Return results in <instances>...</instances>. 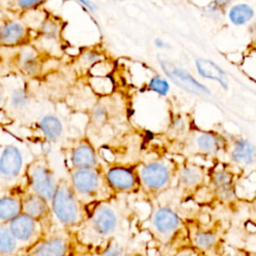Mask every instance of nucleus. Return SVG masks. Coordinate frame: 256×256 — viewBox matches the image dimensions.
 <instances>
[{
  "mask_svg": "<svg viewBox=\"0 0 256 256\" xmlns=\"http://www.w3.org/2000/svg\"><path fill=\"white\" fill-rule=\"evenodd\" d=\"M34 29L20 17H5L0 22V48L16 49L33 42Z\"/></svg>",
  "mask_w": 256,
  "mask_h": 256,
  "instance_id": "nucleus-17",
  "label": "nucleus"
},
{
  "mask_svg": "<svg viewBox=\"0 0 256 256\" xmlns=\"http://www.w3.org/2000/svg\"><path fill=\"white\" fill-rule=\"evenodd\" d=\"M23 189L0 191V223L8 224L21 213V193Z\"/></svg>",
  "mask_w": 256,
  "mask_h": 256,
  "instance_id": "nucleus-25",
  "label": "nucleus"
},
{
  "mask_svg": "<svg viewBox=\"0 0 256 256\" xmlns=\"http://www.w3.org/2000/svg\"><path fill=\"white\" fill-rule=\"evenodd\" d=\"M207 171L208 169L196 162L179 163L174 189L184 203L194 200L203 189L207 180Z\"/></svg>",
  "mask_w": 256,
  "mask_h": 256,
  "instance_id": "nucleus-14",
  "label": "nucleus"
},
{
  "mask_svg": "<svg viewBox=\"0 0 256 256\" xmlns=\"http://www.w3.org/2000/svg\"><path fill=\"white\" fill-rule=\"evenodd\" d=\"M8 226L13 237L24 251L37 242L46 230L41 222L23 213L12 219Z\"/></svg>",
  "mask_w": 256,
  "mask_h": 256,
  "instance_id": "nucleus-20",
  "label": "nucleus"
},
{
  "mask_svg": "<svg viewBox=\"0 0 256 256\" xmlns=\"http://www.w3.org/2000/svg\"><path fill=\"white\" fill-rule=\"evenodd\" d=\"M49 0H3L0 9L15 17H23L26 14L39 10Z\"/></svg>",
  "mask_w": 256,
  "mask_h": 256,
  "instance_id": "nucleus-27",
  "label": "nucleus"
},
{
  "mask_svg": "<svg viewBox=\"0 0 256 256\" xmlns=\"http://www.w3.org/2000/svg\"><path fill=\"white\" fill-rule=\"evenodd\" d=\"M5 105V89L2 81L0 80V112L4 110Z\"/></svg>",
  "mask_w": 256,
  "mask_h": 256,
  "instance_id": "nucleus-37",
  "label": "nucleus"
},
{
  "mask_svg": "<svg viewBox=\"0 0 256 256\" xmlns=\"http://www.w3.org/2000/svg\"><path fill=\"white\" fill-rule=\"evenodd\" d=\"M2 1H3V0H0V6H1V3H2Z\"/></svg>",
  "mask_w": 256,
  "mask_h": 256,
  "instance_id": "nucleus-42",
  "label": "nucleus"
},
{
  "mask_svg": "<svg viewBox=\"0 0 256 256\" xmlns=\"http://www.w3.org/2000/svg\"><path fill=\"white\" fill-rule=\"evenodd\" d=\"M24 252L13 237L8 224L0 223V256H24Z\"/></svg>",
  "mask_w": 256,
  "mask_h": 256,
  "instance_id": "nucleus-28",
  "label": "nucleus"
},
{
  "mask_svg": "<svg viewBox=\"0 0 256 256\" xmlns=\"http://www.w3.org/2000/svg\"><path fill=\"white\" fill-rule=\"evenodd\" d=\"M179 164L167 158H154L137 165L140 195L146 200L157 198L175 185Z\"/></svg>",
  "mask_w": 256,
  "mask_h": 256,
  "instance_id": "nucleus-5",
  "label": "nucleus"
},
{
  "mask_svg": "<svg viewBox=\"0 0 256 256\" xmlns=\"http://www.w3.org/2000/svg\"><path fill=\"white\" fill-rule=\"evenodd\" d=\"M227 140L214 131H199L192 140L191 153L202 157H217L226 152Z\"/></svg>",
  "mask_w": 256,
  "mask_h": 256,
  "instance_id": "nucleus-21",
  "label": "nucleus"
},
{
  "mask_svg": "<svg viewBox=\"0 0 256 256\" xmlns=\"http://www.w3.org/2000/svg\"><path fill=\"white\" fill-rule=\"evenodd\" d=\"M129 198L127 195H115L90 208L85 220L71 231L73 250L99 249L115 236L133 228L135 213Z\"/></svg>",
  "mask_w": 256,
  "mask_h": 256,
  "instance_id": "nucleus-1",
  "label": "nucleus"
},
{
  "mask_svg": "<svg viewBox=\"0 0 256 256\" xmlns=\"http://www.w3.org/2000/svg\"><path fill=\"white\" fill-rule=\"evenodd\" d=\"M105 179L115 195H137L140 193L137 165L110 164L103 168Z\"/></svg>",
  "mask_w": 256,
  "mask_h": 256,
  "instance_id": "nucleus-15",
  "label": "nucleus"
},
{
  "mask_svg": "<svg viewBox=\"0 0 256 256\" xmlns=\"http://www.w3.org/2000/svg\"><path fill=\"white\" fill-rule=\"evenodd\" d=\"M242 253H243V250H237L234 254H228V253L226 252V250H225V251H223L222 253L217 254V255H214V256H242Z\"/></svg>",
  "mask_w": 256,
  "mask_h": 256,
  "instance_id": "nucleus-39",
  "label": "nucleus"
},
{
  "mask_svg": "<svg viewBox=\"0 0 256 256\" xmlns=\"http://www.w3.org/2000/svg\"><path fill=\"white\" fill-rule=\"evenodd\" d=\"M50 207L54 222L69 231L78 227L89 213L76 197L67 176L60 178Z\"/></svg>",
  "mask_w": 256,
  "mask_h": 256,
  "instance_id": "nucleus-7",
  "label": "nucleus"
},
{
  "mask_svg": "<svg viewBox=\"0 0 256 256\" xmlns=\"http://www.w3.org/2000/svg\"><path fill=\"white\" fill-rule=\"evenodd\" d=\"M158 62L167 78L177 87L198 96L211 95L210 89L199 82L187 69L166 59L165 57H159Z\"/></svg>",
  "mask_w": 256,
  "mask_h": 256,
  "instance_id": "nucleus-19",
  "label": "nucleus"
},
{
  "mask_svg": "<svg viewBox=\"0 0 256 256\" xmlns=\"http://www.w3.org/2000/svg\"><path fill=\"white\" fill-rule=\"evenodd\" d=\"M231 1H232V0H212V2H213L214 4H216L217 6L221 7L222 9L226 8V7L231 3Z\"/></svg>",
  "mask_w": 256,
  "mask_h": 256,
  "instance_id": "nucleus-38",
  "label": "nucleus"
},
{
  "mask_svg": "<svg viewBox=\"0 0 256 256\" xmlns=\"http://www.w3.org/2000/svg\"><path fill=\"white\" fill-rule=\"evenodd\" d=\"M242 256H256V253H254V252H247V251L243 250Z\"/></svg>",
  "mask_w": 256,
  "mask_h": 256,
  "instance_id": "nucleus-40",
  "label": "nucleus"
},
{
  "mask_svg": "<svg viewBox=\"0 0 256 256\" xmlns=\"http://www.w3.org/2000/svg\"><path fill=\"white\" fill-rule=\"evenodd\" d=\"M5 89V105L3 112L13 119L28 117L35 104V96L27 79L13 73L11 76L1 77Z\"/></svg>",
  "mask_w": 256,
  "mask_h": 256,
  "instance_id": "nucleus-10",
  "label": "nucleus"
},
{
  "mask_svg": "<svg viewBox=\"0 0 256 256\" xmlns=\"http://www.w3.org/2000/svg\"><path fill=\"white\" fill-rule=\"evenodd\" d=\"M210 206L231 207L238 201L236 191V172L229 164L215 163L207 171L203 189L194 199Z\"/></svg>",
  "mask_w": 256,
  "mask_h": 256,
  "instance_id": "nucleus-4",
  "label": "nucleus"
},
{
  "mask_svg": "<svg viewBox=\"0 0 256 256\" xmlns=\"http://www.w3.org/2000/svg\"><path fill=\"white\" fill-rule=\"evenodd\" d=\"M189 245L204 256H214L225 251L224 228L220 220L202 221L190 216L187 219Z\"/></svg>",
  "mask_w": 256,
  "mask_h": 256,
  "instance_id": "nucleus-8",
  "label": "nucleus"
},
{
  "mask_svg": "<svg viewBox=\"0 0 256 256\" xmlns=\"http://www.w3.org/2000/svg\"><path fill=\"white\" fill-rule=\"evenodd\" d=\"M197 73L204 79L217 82L224 90L228 89V80L225 71L215 62L205 58L194 60Z\"/></svg>",
  "mask_w": 256,
  "mask_h": 256,
  "instance_id": "nucleus-26",
  "label": "nucleus"
},
{
  "mask_svg": "<svg viewBox=\"0 0 256 256\" xmlns=\"http://www.w3.org/2000/svg\"><path fill=\"white\" fill-rule=\"evenodd\" d=\"M103 168H80L67 171L68 180L76 197L87 209L115 196L105 179Z\"/></svg>",
  "mask_w": 256,
  "mask_h": 256,
  "instance_id": "nucleus-6",
  "label": "nucleus"
},
{
  "mask_svg": "<svg viewBox=\"0 0 256 256\" xmlns=\"http://www.w3.org/2000/svg\"><path fill=\"white\" fill-rule=\"evenodd\" d=\"M35 125L41 141L56 145L63 139L65 133L64 122L56 113L46 112L40 115Z\"/></svg>",
  "mask_w": 256,
  "mask_h": 256,
  "instance_id": "nucleus-24",
  "label": "nucleus"
},
{
  "mask_svg": "<svg viewBox=\"0 0 256 256\" xmlns=\"http://www.w3.org/2000/svg\"><path fill=\"white\" fill-rule=\"evenodd\" d=\"M64 166L66 172L70 169L103 168L100 156L93 144L86 138L74 141L64 154Z\"/></svg>",
  "mask_w": 256,
  "mask_h": 256,
  "instance_id": "nucleus-18",
  "label": "nucleus"
},
{
  "mask_svg": "<svg viewBox=\"0 0 256 256\" xmlns=\"http://www.w3.org/2000/svg\"><path fill=\"white\" fill-rule=\"evenodd\" d=\"M146 89L158 96H166L170 91V82L161 75H153L146 84Z\"/></svg>",
  "mask_w": 256,
  "mask_h": 256,
  "instance_id": "nucleus-31",
  "label": "nucleus"
},
{
  "mask_svg": "<svg viewBox=\"0 0 256 256\" xmlns=\"http://www.w3.org/2000/svg\"><path fill=\"white\" fill-rule=\"evenodd\" d=\"M72 251H73V250H72ZM67 256H73V255H72V252H71L69 255H67Z\"/></svg>",
  "mask_w": 256,
  "mask_h": 256,
  "instance_id": "nucleus-41",
  "label": "nucleus"
},
{
  "mask_svg": "<svg viewBox=\"0 0 256 256\" xmlns=\"http://www.w3.org/2000/svg\"><path fill=\"white\" fill-rule=\"evenodd\" d=\"M223 10L224 9L217 6L213 2H210L203 7L204 14L213 20H219L223 15Z\"/></svg>",
  "mask_w": 256,
  "mask_h": 256,
  "instance_id": "nucleus-33",
  "label": "nucleus"
},
{
  "mask_svg": "<svg viewBox=\"0 0 256 256\" xmlns=\"http://www.w3.org/2000/svg\"><path fill=\"white\" fill-rule=\"evenodd\" d=\"M21 213L38 220L46 229L54 223L50 203L24 189L21 193Z\"/></svg>",
  "mask_w": 256,
  "mask_h": 256,
  "instance_id": "nucleus-22",
  "label": "nucleus"
},
{
  "mask_svg": "<svg viewBox=\"0 0 256 256\" xmlns=\"http://www.w3.org/2000/svg\"><path fill=\"white\" fill-rule=\"evenodd\" d=\"M104 60V55L101 51L96 49H87L83 51L77 61L81 69H91L93 66Z\"/></svg>",
  "mask_w": 256,
  "mask_h": 256,
  "instance_id": "nucleus-30",
  "label": "nucleus"
},
{
  "mask_svg": "<svg viewBox=\"0 0 256 256\" xmlns=\"http://www.w3.org/2000/svg\"><path fill=\"white\" fill-rule=\"evenodd\" d=\"M14 52L10 58V64L15 74L30 80L42 75L47 56L36 49L32 44L12 49Z\"/></svg>",
  "mask_w": 256,
  "mask_h": 256,
  "instance_id": "nucleus-16",
  "label": "nucleus"
},
{
  "mask_svg": "<svg viewBox=\"0 0 256 256\" xmlns=\"http://www.w3.org/2000/svg\"><path fill=\"white\" fill-rule=\"evenodd\" d=\"M35 156L24 139L0 127V191L24 189L26 170Z\"/></svg>",
  "mask_w": 256,
  "mask_h": 256,
  "instance_id": "nucleus-3",
  "label": "nucleus"
},
{
  "mask_svg": "<svg viewBox=\"0 0 256 256\" xmlns=\"http://www.w3.org/2000/svg\"><path fill=\"white\" fill-rule=\"evenodd\" d=\"M150 211L139 224V230L148 234L159 256H172L178 249L189 245L188 215L184 203L174 187L157 198L147 201Z\"/></svg>",
  "mask_w": 256,
  "mask_h": 256,
  "instance_id": "nucleus-2",
  "label": "nucleus"
},
{
  "mask_svg": "<svg viewBox=\"0 0 256 256\" xmlns=\"http://www.w3.org/2000/svg\"><path fill=\"white\" fill-rule=\"evenodd\" d=\"M61 176L56 172L51 162L38 154L27 167L24 190L34 193L47 202H51Z\"/></svg>",
  "mask_w": 256,
  "mask_h": 256,
  "instance_id": "nucleus-9",
  "label": "nucleus"
},
{
  "mask_svg": "<svg viewBox=\"0 0 256 256\" xmlns=\"http://www.w3.org/2000/svg\"><path fill=\"white\" fill-rule=\"evenodd\" d=\"M64 20L56 14L45 12L34 30L32 45L47 57L61 54L64 43Z\"/></svg>",
  "mask_w": 256,
  "mask_h": 256,
  "instance_id": "nucleus-11",
  "label": "nucleus"
},
{
  "mask_svg": "<svg viewBox=\"0 0 256 256\" xmlns=\"http://www.w3.org/2000/svg\"><path fill=\"white\" fill-rule=\"evenodd\" d=\"M154 45L156 48L158 49H167V48H170V45L164 41L162 38H155L154 39Z\"/></svg>",
  "mask_w": 256,
  "mask_h": 256,
  "instance_id": "nucleus-36",
  "label": "nucleus"
},
{
  "mask_svg": "<svg viewBox=\"0 0 256 256\" xmlns=\"http://www.w3.org/2000/svg\"><path fill=\"white\" fill-rule=\"evenodd\" d=\"M73 247L71 231L54 222L37 242L25 250L24 256H67L72 252Z\"/></svg>",
  "mask_w": 256,
  "mask_h": 256,
  "instance_id": "nucleus-13",
  "label": "nucleus"
},
{
  "mask_svg": "<svg viewBox=\"0 0 256 256\" xmlns=\"http://www.w3.org/2000/svg\"><path fill=\"white\" fill-rule=\"evenodd\" d=\"M226 152L234 167L240 170H251L256 167V146L248 139H235L230 146L228 144Z\"/></svg>",
  "mask_w": 256,
  "mask_h": 256,
  "instance_id": "nucleus-23",
  "label": "nucleus"
},
{
  "mask_svg": "<svg viewBox=\"0 0 256 256\" xmlns=\"http://www.w3.org/2000/svg\"><path fill=\"white\" fill-rule=\"evenodd\" d=\"M146 256H148V255H146Z\"/></svg>",
  "mask_w": 256,
  "mask_h": 256,
  "instance_id": "nucleus-43",
  "label": "nucleus"
},
{
  "mask_svg": "<svg viewBox=\"0 0 256 256\" xmlns=\"http://www.w3.org/2000/svg\"><path fill=\"white\" fill-rule=\"evenodd\" d=\"M138 231L133 228L126 230L109 240L101 248L79 252L72 251L73 256H146L148 255V243L140 237Z\"/></svg>",
  "mask_w": 256,
  "mask_h": 256,
  "instance_id": "nucleus-12",
  "label": "nucleus"
},
{
  "mask_svg": "<svg viewBox=\"0 0 256 256\" xmlns=\"http://www.w3.org/2000/svg\"><path fill=\"white\" fill-rule=\"evenodd\" d=\"M108 117L109 111L107 109V106L102 102H98L91 109L90 123L96 127H99L107 122Z\"/></svg>",
  "mask_w": 256,
  "mask_h": 256,
  "instance_id": "nucleus-32",
  "label": "nucleus"
},
{
  "mask_svg": "<svg viewBox=\"0 0 256 256\" xmlns=\"http://www.w3.org/2000/svg\"><path fill=\"white\" fill-rule=\"evenodd\" d=\"M170 128H171V130H172L174 133H182V132H184V130H185V128H186L185 121L183 120V118H182L181 116L174 117V118L171 120Z\"/></svg>",
  "mask_w": 256,
  "mask_h": 256,
  "instance_id": "nucleus-35",
  "label": "nucleus"
},
{
  "mask_svg": "<svg viewBox=\"0 0 256 256\" xmlns=\"http://www.w3.org/2000/svg\"><path fill=\"white\" fill-rule=\"evenodd\" d=\"M172 256H204L198 250L193 248L190 245H186L180 249H178Z\"/></svg>",
  "mask_w": 256,
  "mask_h": 256,
  "instance_id": "nucleus-34",
  "label": "nucleus"
},
{
  "mask_svg": "<svg viewBox=\"0 0 256 256\" xmlns=\"http://www.w3.org/2000/svg\"><path fill=\"white\" fill-rule=\"evenodd\" d=\"M227 17L229 22L234 26H243L254 19L255 10L248 3H236L229 8Z\"/></svg>",
  "mask_w": 256,
  "mask_h": 256,
  "instance_id": "nucleus-29",
  "label": "nucleus"
}]
</instances>
